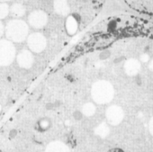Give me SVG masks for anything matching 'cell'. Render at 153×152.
<instances>
[{"label": "cell", "mask_w": 153, "mask_h": 152, "mask_svg": "<svg viewBox=\"0 0 153 152\" xmlns=\"http://www.w3.org/2000/svg\"><path fill=\"white\" fill-rule=\"evenodd\" d=\"M93 99L98 104L109 103L114 96V89L110 82L106 81H99L93 85Z\"/></svg>", "instance_id": "1"}, {"label": "cell", "mask_w": 153, "mask_h": 152, "mask_svg": "<svg viewBox=\"0 0 153 152\" xmlns=\"http://www.w3.org/2000/svg\"><path fill=\"white\" fill-rule=\"evenodd\" d=\"M28 33V27L26 22L22 20H12L8 24L7 36L16 42H23L26 39Z\"/></svg>", "instance_id": "2"}, {"label": "cell", "mask_w": 153, "mask_h": 152, "mask_svg": "<svg viewBox=\"0 0 153 152\" xmlns=\"http://www.w3.org/2000/svg\"><path fill=\"white\" fill-rule=\"evenodd\" d=\"M16 48L8 41H0V65H7L13 61Z\"/></svg>", "instance_id": "3"}, {"label": "cell", "mask_w": 153, "mask_h": 152, "mask_svg": "<svg viewBox=\"0 0 153 152\" xmlns=\"http://www.w3.org/2000/svg\"><path fill=\"white\" fill-rule=\"evenodd\" d=\"M47 41L45 37L41 33H33L28 38V46L34 52H42L46 48Z\"/></svg>", "instance_id": "4"}, {"label": "cell", "mask_w": 153, "mask_h": 152, "mask_svg": "<svg viewBox=\"0 0 153 152\" xmlns=\"http://www.w3.org/2000/svg\"><path fill=\"white\" fill-rule=\"evenodd\" d=\"M30 25L35 28H42L45 26L48 22V16L43 11H35L28 16Z\"/></svg>", "instance_id": "5"}, {"label": "cell", "mask_w": 153, "mask_h": 152, "mask_svg": "<svg viewBox=\"0 0 153 152\" xmlns=\"http://www.w3.org/2000/svg\"><path fill=\"white\" fill-rule=\"evenodd\" d=\"M106 116L108 122L112 125H117L123 121L124 114L122 109L117 105H113L106 110Z\"/></svg>", "instance_id": "6"}, {"label": "cell", "mask_w": 153, "mask_h": 152, "mask_svg": "<svg viewBox=\"0 0 153 152\" xmlns=\"http://www.w3.org/2000/svg\"><path fill=\"white\" fill-rule=\"evenodd\" d=\"M18 63L22 68H29L34 63V57L30 52L27 50L22 51L18 56Z\"/></svg>", "instance_id": "7"}, {"label": "cell", "mask_w": 153, "mask_h": 152, "mask_svg": "<svg viewBox=\"0 0 153 152\" xmlns=\"http://www.w3.org/2000/svg\"><path fill=\"white\" fill-rule=\"evenodd\" d=\"M141 65L138 60L136 59H129L128 61H126L124 68L125 72L129 76H134L137 75L138 72L140 70Z\"/></svg>", "instance_id": "8"}, {"label": "cell", "mask_w": 153, "mask_h": 152, "mask_svg": "<svg viewBox=\"0 0 153 152\" xmlns=\"http://www.w3.org/2000/svg\"><path fill=\"white\" fill-rule=\"evenodd\" d=\"M54 7L55 12L61 16H67L71 12V5L68 0H55Z\"/></svg>", "instance_id": "9"}, {"label": "cell", "mask_w": 153, "mask_h": 152, "mask_svg": "<svg viewBox=\"0 0 153 152\" xmlns=\"http://www.w3.org/2000/svg\"><path fill=\"white\" fill-rule=\"evenodd\" d=\"M11 13L15 17H22L25 14V8L22 4L16 3L11 7Z\"/></svg>", "instance_id": "10"}, {"label": "cell", "mask_w": 153, "mask_h": 152, "mask_svg": "<svg viewBox=\"0 0 153 152\" xmlns=\"http://www.w3.org/2000/svg\"><path fill=\"white\" fill-rule=\"evenodd\" d=\"M67 29L70 34H74L77 29V23L75 19L71 17L67 22Z\"/></svg>", "instance_id": "11"}, {"label": "cell", "mask_w": 153, "mask_h": 152, "mask_svg": "<svg viewBox=\"0 0 153 152\" xmlns=\"http://www.w3.org/2000/svg\"><path fill=\"white\" fill-rule=\"evenodd\" d=\"M82 112L86 116H91L95 113L96 108L92 103H87L84 105L83 109H82Z\"/></svg>", "instance_id": "12"}, {"label": "cell", "mask_w": 153, "mask_h": 152, "mask_svg": "<svg viewBox=\"0 0 153 152\" xmlns=\"http://www.w3.org/2000/svg\"><path fill=\"white\" fill-rule=\"evenodd\" d=\"M108 133H109V128L106 126H105L104 124L100 125L96 129V134L99 135V136L102 137V138H104L105 136H106L108 135Z\"/></svg>", "instance_id": "13"}, {"label": "cell", "mask_w": 153, "mask_h": 152, "mask_svg": "<svg viewBox=\"0 0 153 152\" xmlns=\"http://www.w3.org/2000/svg\"><path fill=\"white\" fill-rule=\"evenodd\" d=\"M48 149L53 151H65V149H67V148L62 143L56 142V143H51L48 146Z\"/></svg>", "instance_id": "14"}, {"label": "cell", "mask_w": 153, "mask_h": 152, "mask_svg": "<svg viewBox=\"0 0 153 152\" xmlns=\"http://www.w3.org/2000/svg\"><path fill=\"white\" fill-rule=\"evenodd\" d=\"M9 6L6 4H0V18H5L9 13Z\"/></svg>", "instance_id": "15"}, {"label": "cell", "mask_w": 153, "mask_h": 152, "mask_svg": "<svg viewBox=\"0 0 153 152\" xmlns=\"http://www.w3.org/2000/svg\"><path fill=\"white\" fill-rule=\"evenodd\" d=\"M2 30H3V28H2V25L1 24V23H0V36L2 35Z\"/></svg>", "instance_id": "16"}, {"label": "cell", "mask_w": 153, "mask_h": 152, "mask_svg": "<svg viewBox=\"0 0 153 152\" xmlns=\"http://www.w3.org/2000/svg\"><path fill=\"white\" fill-rule=\"evenodd\" d=\"M0 1H2V2H7V1H10V0H0Z\"/></svg>", "instance_id": "17"}]
</instances>
